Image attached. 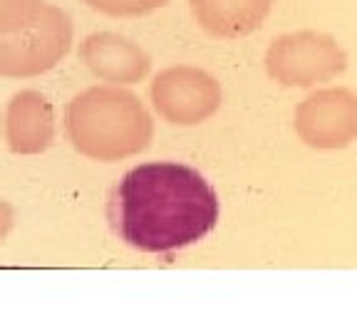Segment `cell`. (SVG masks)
I'll list each match as a JSON object with an SVG mask.
<instances>
[{
	"mask_svg": "<svg viewBox=\"0 0 357 334\" xmlns=\"http://www.w3.org/2000/svg\"><path fill=\"white\" fill-rule=\"evenodd\" d=\"M221 203L196 168L149 161L122 176L109 198V223L129 248L172 255L216 228Z\"/></svg>",
	"mask_w": 357,
	"mask_h": 334,
	"instance_id": "1",
	"label": "cell"
},
{
	"mask_svg": "<svg viewBox=\"0 0 357 334\" xmlns=\"http://www.w3.org/2000/svg\"><path fill=\"white\" fill-rule=\"evenodd\" d=\"M67 139L95 161H122L151 144L154 122L139 97L119 87H89L65 111Z\"/></svg>",
	"mask_w": 357,
	"mask_h": 334,
	"instance_id": "2",
	"label": "cell"
},
{
	"mask_svg": "<svg viewBox=\"0 0 357 334\" xmlns=\"http://www.w3.org/2000/svg\"><path fill=\"white\" fill-rule=\"evenodd\" d=\"M73 47V20L45 0H0V77H38Z\"/></svg>",
	"mask_w": 357,
	"mask_h": 334,
	"instance_id": "3",
	"label": "cell"
},
{
	"mask_svg": "<svg viewBox=\"0 0 357 334\" xmlns=\"http://www.w3.org/2000/svg\"><path fill=\"white\" fill-rule=\"evenodd\" d=\"M266 72L280 87H315L340 77L347 55L337 40L315 30H301L275 38L266 50Z\"/></svg>",
	"mask_w": 357,
	"mask_h": 334,
	"instance_id": "4",
	"label": "cell"
},
{
	"mask_svg": "<svg viewBox=\"0 0 357 334\" xmlns=\"http://www.w3.org/2000/svg\"><path fill=\"white\" fill-rule=\"evenodd\" d=\"M151 104L164 122L196 127L218 111L221 84L199 67H169L151 82Z\"/></svg>",
	"mask_w": 357,
	"mask_h": 334,
	"instance_id": "5",
	"label": "cell"
},
{
	"mask_svg": "<svg viewBox=\"0 0 357 334\" xmlns=\"http://www.w3.org/2000/svg\"><path fill=\"white\" fill-rule=\"evenodd\" d=\"M296 134L312 149H345L357 139V95L347 87H328L296 106Z\"/></svg>",
	"mask_w": 357,
	"mask_h": 334,
	"instance_id": "6",
	"label": "cell"
},
{
	"mask_svg": "<svg viewBox=\"0 0 357 334\" xmlns=\"http://www.w3.org/2000/svg\"><path fill=\"white\" fill-rule=\"evenodd\" d=\"M79 60L105 82L134 84L149 74L151 60L139 45L117 33H95L79 45Z\"/></svg>",
	"mask_w": 357,
	"mask_h": 334,
	"instance_id": "7",
	"label": "cell"
},
{
	"mask_svg": "<svg viewBox=\"0 0 357 334\" xmlns=\"http://www.w3.org/2000/svg\"><path fill=\"white\" fill-rule=\"evenodd\" d=\"M6 139L13 154H43L55 141V114L52 104L40 92L25 89L8 104Z\"/></svg>",
	"mask_w": 357,
	"mask_h": 334,
	"instance_id": "8",
	"label": "cell"
},
{
	"mask_svg": "<svg viewBox=\"0 0 357 334\" xmlns=\"http://www.w3.org/2000/svg\"><path fill=\"white\" fill-rule=\"evenodd\" d=\"M194 20L208 35L236 40L256 33L266 22L273 0H189Z\"/></svg>",
	"mask_w": 357,
	"mask_h": 334,
	"instance_id": "9",
	"label": "cell"
},
{
	"mask_svg": "<svg viewBox=\"0 0 357 334\" xmlns=\"http://www.w3.org/2000/svg\"><path fill=\"white\" fill-rule=\"evenodd\" d=\"M82 3L109 17H139L164 8L169 0H82Z\"/></svg>",
	"mask_w": 357,
	"mask_h": 334,
	"instance_id": "10",
	"label": "cell"
},
{
	"mask_svg": "<svg viewBox=\"0 0 357 334\" xmlns=\"http://www.w3.org/2000/svg\"><path fill=\"white\" fill-rule=\"evenodd\" d=\"M10 225H13V208L8 206L6 200H0V243L6 240Z\"/></svg>",
	"mask_w": 357,
	"mask_h": 334,
	"instance_id": "11",
	"label": "cell"
}]
</instances>
